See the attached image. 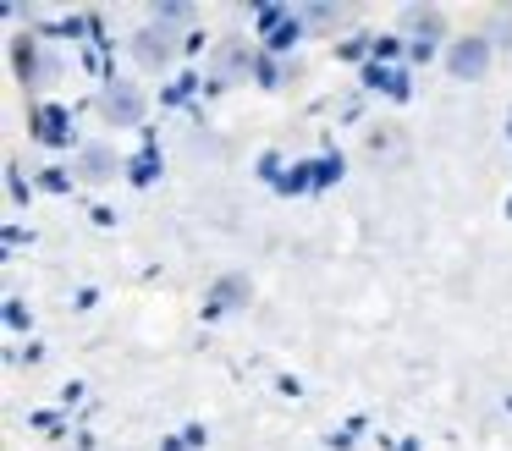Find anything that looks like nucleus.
Returning <instances> with one entry per match:
<instances>
[{"label":"nucleus","instance_id":"nucleus-1","mask_svg":"<svg viewBox=\"0 0 512 451\" xmlns=\"http://www.w3.org/2000/svg\"><path fill=\"white\" fill-rule=\"evenodd\" d=\"M490 61H496L490 33H463V39L446 44V72H452V83H479L490 72Z\"/></svg>","mask_w":512,"mask_h":451},{"label":"nucleus","instance_id":"nucleus-6","mask_svg":"<svg viewBox=\"0 0 512 451\" xmlns=\"http://www.w3.org/2000/svg\"><path fill=\"white\" fill-rule=\"evenodd\" d=\"M111 149H89L83 154V176H89V182H105V176H111Z\"/></svg>","mask_w":512,"mask_h":451},{"label":"nucleus","instance_id":"nucleus-3","mask_svg":"<svg viewBox=\"0 0 512 451\" xmlns=\"http://www.w3.org/2000/svg\"><path fill=\"white\" fill-rule=\"evenodd\" d=\"M138 116H144V94L138 88H111L105 94V121H116V127H138Z\"/></svg>","mask_w":512,"mask_h":451},{"label":"nucleus","instance_id":"nucleus-7","mask_svg":"<svg viewBox=\"0 0 512 451\" xmlns=\"http://www.w3.org/2000/svg\"><path fill=\"white\" fill-rule=\"evenodd\" d=\"M490 44H496V50H512V6H501V11H496V28H490Z\"/></svg>","mask_w":512,"mask_h":451},{"label":"nucleus","instance_id":"nucleus-4","mask_svg":"<svg viewBox=\"0 0 512 451\" xmlns=\"http://www.w3.org/2000/svg\"><path fill=\"white\" fill-rule=\"evenodd\" d=\"M133 55H138V61H144V66H166L171 61V33L166 28H144V33H138V44H133Z\"/></svg>","mask_w":512,"mask_h":451},{"label":"nucleus","instance_id":"nucleus-2","mask_svg":"<svg viewBox=\"0 0 512 451\" xmlns=\"http://www.w3.org/2000/svg\"><path fill=\"white\" fill-rule=\"evenodd\" d=\"M441 28H446V11L441 6H413L408 11V50L419 55V61H430L435 55V44H441Z\"/></svg>","mask_w":512,"mask_h":451},{"label":"nucleus","instance_id":"nucleus-5","mask_svg":"<svg viewBox=\"0 0 512 451\" xmlns=\"http://www.w3.org/2000/svg\"><path fill=\"white\" fill-rule=\"evenodd\" d=\"M237 297H248V281L243 275H226V281L210 292V308H237Z\"/></svg>","mask_w":512,"mask_h":451}]
</instances>
